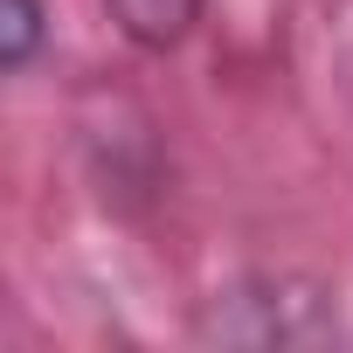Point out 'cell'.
Here are the masks:
<instances>
[{"label":"cell","mask_w":353,"mask_h":353,"mask_svg":"<svg viewBox=\"0 0 353 353\" xmlns=\"http://www.w3.org/2000/svg\"><path fill=\"white\" fill-rule=\"evenodd\" d=\"M104 14H111V28H118L132 49H145V56H173V49L201 28L208 0H104Z\"/></svg>","instance_id":"7a4b0ae2"},{"label":"cell","mask_w":353,"mask_h":353,"mask_svg":"<svg viewBox=\"0 0 353 353\" xmlns=\"http://www.w3.org/2000/svg\"><path fill=\"white\" fill-rule=\"evenodd\" d=\"M42 42H49V8L42 0H0V70L28 77Z\"/></svg>","instance_id":"3957f363"},{"label":"cell","mask_w":353,"mask_h":353,"mask_svg":"<svg viewBox=\"0 0 353 353\" xmlns=\"http://www.w3.org/2000/svg\"><path fill=\"white\" fill-rule=\"evenodd\" d=\"M201 339H222V346H319L339 332L332 319V298L319 284H298V277H243L229 291L208 298Z\"/></svg>","instance_id":"6da1fadb"}]
</instances>
